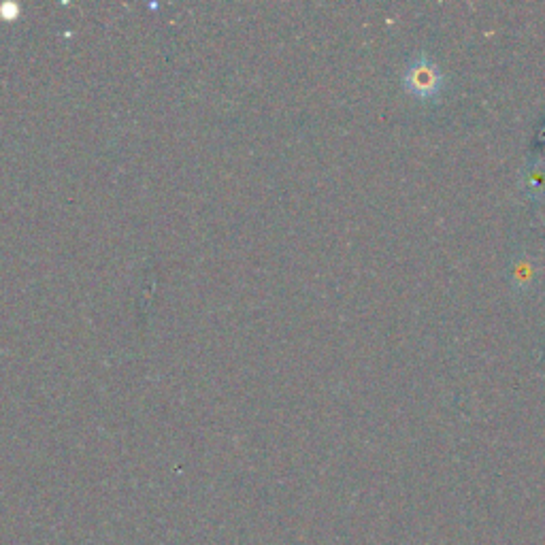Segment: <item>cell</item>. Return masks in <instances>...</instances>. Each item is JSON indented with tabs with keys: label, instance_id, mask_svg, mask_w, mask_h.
I'll return each mask as SVG.
<instances>
[{
	"label": "cell",
	"instance_id": "cell-1",
	"mask_svg": "<svg viewBox=\"0 0 545 545\" xmlns=\"http://www.w3.org/2000/svg\"><path fill=\"white\" fill-rule=\"evenodd\" d=\"M407 86L422 96L433 94L439 88V75L433 66L418 64V66H414V69H409Z\"/></svg>",
	"mask_w": 545,
	"mask_h": 545
}]
</instances>
